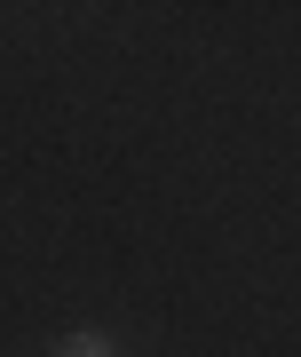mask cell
<instances>
[{
	"label": "cell",
	"instance_id": "6da1fadb",
	"mask_svg": "<svg viewBox=\"0 0 301 357\" xmlns=\"http://www.w3.org/2000/svg\"><path fill=\"white\" fill-rule=\"evenodd\" d=\"M63 357H119V349H111V333H72Z\"/></svg>",
	"mask_w": 301,
	"mask_h": 357
}]
</instances>
